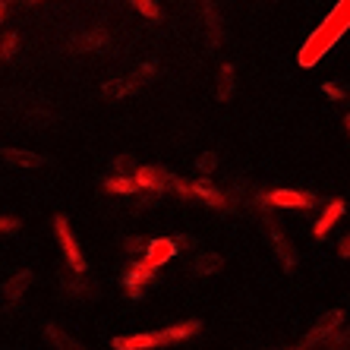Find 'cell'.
Listing matches in <instances>:
<instances>
[{
    "label": "cell",
    "mask_w": 350,
    "mask_h": 350,
    "mask_svg": "<svg viewBox=\"0 0 350 350\" xmlns=\"http://www.w3.org/2000/svg\"><path fill=\"white\" fill-rule=\"evenodd\" d=\"M350 29V0H338L334 3V10L325 16V23L319 25L316 32L306 38V44L300 48V54H297V64L303 66V70H310V66H316L319 60L325 57L328 51L341 41V35Z\"/></svg>",
    "instance_id": "1"
},
{
    "label": "cell",
    "mask_w": 350,
    "mask_h": 350,
    "mask_svg": "<svg viewBox=\"0 0 350 350\" xmlns=\"http://www.w3.org/2000/svg\"><path fill=\"white\" fill-rule=\"evenodd\" d=\"M256 202L265 208H297L306 212L312 205H319L316 193H303V189H271V193H256Z\"/></svg>",
    "instance_id": "2"
},
{
    "label": "cell",
    "mask_w": 350,
    "mask_h": 350,
    "mask_svg": "<svg viewBox=\"0 0 350 350\" xmlns=\"http://www.w3.org/2000/svg\"><path fill=\"white\" fill-rule=\"evenodd\" d=\"M341 325H344V310H328V312H322V316L312 322V328L306 332V338L300 341V347H297V350H319V347H328L332 334L338 332Z\"/></svg>",
    "instance_id": "3"
},
{
    "label": "cell",
    "mask_w": 350,
    "mask_h": 350,
    "mask_svg": "<svg viewBox=\"0 0 350 350\" xmlns=\"http://www.w3.org/2000/svg\"><path fill=\"white\" fill-rule=\"evenodd\" d=\"M54 234H57V240H60V250H64V259H66V265H70V271H73V275H85L89 265H85V256H82L73 230H70V218H66V215H54Z\"/></svg>",
    "instance_id": "4"
},
{
    "label": "cell",
    "mask_w": 350,
    "mask_h": 350,
    "mask_svg": "<svg viewBox=\"0 0 350 350\" xmlns=\"http://www.w3.org/2000/svg\"><path fill=\"white\" fill-rule=\"evenodd\" d=\"M120 281H123V291H126L130 300H142V297H146V287L152 284V281H158V269L155 265H148L146 259L130 262V265L123 269Z\"/></svg>",
    "instance_id": "5"
},
{
    "label": "cell",
    "mask_w": 350,
    "mask_h": 350,
    "mask_svg": "<svg viewBox=\"0 0 350 350\" xmlns=\"http://www.w3.org/2000/svg\"><path fill=\"white\" fill-rule=\"evenodd\" d=\"M133 180H136V187L142 189V193L164 196V193H167V189H171V180H174V174L167 171V167H152V164H146V167H136V174H133Z\"/></svg>",
    "instance_id": "6"
},
{
    "label": "cell",
    "mask_w": 350,
    "mask_h": 350,
    "mask_svg": "<svg viewBox=\"0 0 350 350\" xmlns=\"http://www.w3.org/2000/svg\"><path fill=\"white\" fill-rule=\"evenodd\" d=\"M114 350H158L161 347V338L158 332H139V334H117L111 341Z\"/></svg>",
    "instance_id": "7"
},
{
    "label": "cell",
    "mask_w": 350,
    "mask_h": 350,
    "mask_svg": "<svg viewBox=\"0 0 350 350\" xmlns=\"http://www.w3.org/2000/svg\"><path fill=\"white\" fill-rule=\"evenodd\" d=\"M189 199H199V202L212 205V208H228L230 199L224 193H221L218 187H212L208 180H193L189 183Z\"/></svg>",
    "instance_id": "8"
},
{
    "label": "cell",
    "mask_w": 350,
    "mask_h": 350,
    "mask_svg": "<svg viewBox=\"0 0 350 350\" xmlns=\"http://www.w3.org/2000/svg\"><path fill=\"white\" fill-rule=\"evenodd\" d=\"M0 158L10 164V167H16V171H38L44 158L35 155V152H25V148H13V146H3L0 148Z\"/></svg>",
    "instance_id": "9"
},
{
    "label": "cell",
    "mask_w": 350,
    "mask_h": 350,
    "mask_svg": "<svg viewBox=\"0 0 350 350\" xmlns=\"http://www.w3.org/2000/svg\"><path fill=\"white\" fill-rule=\"evenodd\" d=\"M174 253H177V246H174L171 237H155V240H148L146 243V262L148 265H155V269L167 265V262L174 259Z\"/></svg>",
    "instance_id": "10"
},
{
    "label": "cell",
    "mask_w": 350,
    "mask_h": 350,
    "mask_svg": "<svg viewBox=\"0 0 350 350\" xmlns=\"http://www.w3.org/2000/svg\"><path fill=\"white\" fill-rule=\"evenodd\" d=\"M202 332V322L199 319H187V322H177V325H167L158 332V338H161V347H167V344H177V341H187V338H196V334Z\"/></svg>",
    "instance_id": "11"
},
{
    "label": "cell",
    "mask_w": 350,
    "mask_h": 350,
    "mask_svg": "<svg viewBox=\"0 0 350 350\" xmlns=\"http://www.w3.org/2000/svg\"><path fill=\"white\" fill-rule=\"evenodd\" d=\"M199 10H202L205 19V32H208V48L218 51L221 48V13L215 0H199Z\"/></svg>",
    "instance_id": "12"
},
{
    "label": "cell",
    "mask_w": 350,
    "mask_h": 350,
    "mask_svg": "<svg viewBox=\"0 0 350 350\" xmlns=\"http://www.w3.org/2000/svg\"><path fill=\"white\" fill-rule=\"evenodd\" d=\"M344 212H347L344 199H332V202H328L325 208H322V215H319V221H316V228H312V234H316L319 240H322V237H325L328 230H332L334 224L341 221V215H344Z\"/></svg>",
    "instance_id": "13"
},
{
    "label": "cell",
    "mask_w": 350,
    "mask_h": 350,
    "mask_svg": "<svg viewBox=\"0 0 350 350\" xmlns=\"http://www.w3.org/2000/svg\"><path fill=\"white\" fill-rule=\"evenodd\" d=\"M35 281L32 271H16V275L10 278V281H3V287H0V297L7 303H19L25 297V291H29V284Z\"/></svg>",
    "instance_id": "14"
},
{
    "label": "cell",
    "mask_w": 350,
    "mask_h": 350,
    "mask_svg": "<svg viewBox=\"0 0 350 350\" xmlns=\"http://www.w3.org/2000/svg\"><path fill=\"white\" fill-rule=\"evenodd\" d=\"M271 243H275V253H278V259H281V265H284L287 271L297 269V262H300V256H297V250L291 246V240H287V237L281 234L278 228H271Z\"/></svg>",
    "instance_id": "15"
},
{
    "label": "cell",
    "mask_w": 350,
    "mask_h": 350,
    "mask_svg": "<svg viewBox=\"0 0 350 350\" xmlns=\"http://www.w3.org/2000/svg\"><path fill=\"white\" fill-rule=\"evenodd\" d=\"M107 44H111V35L98 25V29H89V32H82V35H76V41H73V48L76 51H105Z\"/></svg>",
    "instance_id": "16"
},
{
    "label": "cell",
    "mask_w": 350,
    "mask_h": 350,
    "mask_svg": "<svg viewBox=\"0 0 350 350\" xmlns=\"http://www.w3.org/2000/svg\"><path fill=\"white\" fill-rule=\"evenodd\" d=\"M44 338H48V344L54 350H89L82 341H76V338H70V334L64 332V328H57L54 322H48L44 325Z\"/></svg>",
    "instance_id": "17"
},
{
    "label": "cell",
    "mask_w": 350,
    "mask_h": 350,
    "mask_svg": "<svg viewBox=\"0 0 350 350\" xmlns=\"http://www.w3.org/2000/svg\"><path fill=\"white\" fill-rule=\"evenodd\" d=\"M142 89V82L136 79V76H123V79H111V82H105V98H111V101H120V98H126V95H133V92H139Z\"/></svg>",
    "instance_id": "18"
},
{
    "label": "cell",
    "mask_w": 350,
    "mask_h": 350,
    "mask_svg": "<svg viewBox=\"0 0 350 350\" xmlns=\"http://www.w3.org/2000/svg\"><path fill=\"white\" fill-rule=\"evenodd\" d=\"M64 293L70 300H92L95 297V284L85 281V275H73V278H64Z\"/></svg>",
    "instance_id": "19"
},
{
    "label": "cell",
    "mask_w": 350,
    "mask_h": 350,
    "mask_svg": "<svg viewBox=\"0 0 350 350\" xmlns=\"http://www.w3.org/2000/svg\"><path fill=\"white\" fill-rule=\"evenodd\" d=\"M221 265H224V259H221L218 253H208V250H205V253H199L193 259V265H189V269H193V275H199V278H208V275H218L221 271Z\"/></svg>",
    "instance_id": "20"
},
{
    "label": "cell",
    "mask_w": 350,
    "mask_h": 350,
    "mask_svg": "<svg viewBox=\"0 0 350 350\" xmlns=\"http://www.w3.org/2000/svg\"><path fill=\"white\" fill-rule=\"evenodd\" d=\"M234 89H237V70L230 64H224L218 73V101H230Z\"/></svg>",
    "instance_id": "21"
},
{
    "label": "cell",
    "mask_w": 350,
    "mask_h": 350,
    "mask_svg": "<svg viewBox=\"0 0 350 350\" xmlns=\"http://www.w3.org/2000/svg\"><path fill=\"white\" fill-rule=\"evenodd\" d=\"M105 189L107 193H117V196H139L142 189L136 187V180L133 177H107L105 180Z\"/></svg>",
    "instance_id": "22"
},
{
    "label": "cell",
    "mask_w": 350,
    "mask_h": 350,
    "mask_svg": "<svg viewBox=\"0 0 350 350\" xmlns=\"http://www.w3.org/2000/svg\"><path fill=\"white\" fill-rule=\"evenodd\" d=\"M136 158L133 155H117L114 161H111V171H114V177H133L136 174Z\"/></svg>",
    "instance_id": "23"
},
{
    "label": "cell",
    "mask_w": 350,
    "mask_h": 350,
    "mask_svg": "<svg viewBox=\"0 0 350 350\" xmlns=\"http://www.w3.org/2000/svg\"><path fill=\"white\" fill-rule=\"evenodd\" d=\"M16 51H19V35L16 32H7L3 38H0V60H10Z\"/></svg>",
    "instance_id": "24"
},
{
    "label": "cell",
    "mask_w": 350,
    "mask_h": 350,
    "mask_svg": "<svg viewBox=\"0 0 350 350\" xmlns=\"http://www.w3.org/2000/svg\"><path fill=\"white\" fill-rule=\"evenodd\" d=\"M215 167H218V155H215V152H202V155L196 158V171L202 174V177L215 174Z\"/></svg>",
    "instance_id": "25"
},
{
    "label": "cell",
    "mask_w": 350,
    "mask_h": 350,
    "mask_svg": "<svg viewBox=\"0 0 350 350\" xmlns=\"http://www.w3.org/2000/svg\"><path fill=\"white\" fill-rule=\"evenodd\" d=\"M332 350H347L350 347V325H341L338 332L332 334V341H328Z\"/></svg>",
    "instance_id": "26"
},
{
    "label": "cell",
    "mask_w": 350,
    "mask_h": 350,
    "mask_svg": "<svg viewBox=\"0 0 350 350\" xmlns=\"http://www.w3.org/2000/svg\"><path fill=\"white\" fill-rule=\"evenodd\" d=\"M130 3H133V7H136L146 19H158V16H161V10H158L155 0H130Z\"/></svg>",
    "instance_id": "27"
},
{
    "label": "cell",
    "mask_w": 350,
    "mask_h": 350,
    "mask_svg": "<svg viewBox=\"0 0 350 350\" xmlns=\"http://www.w3.org/2000/svg\"><path fill=\"white\" fill-rule=\"evenodd\" d=\"M322 92H325L332 101H344V98H347V89H344L341 82H325V85H322Z\"/></svg>",
    "instance_id": "28"
},
{
    "label": "cell",
    "mask_w": 350,
    "mask_h": 350,
    "mask_svg": "<svg viewBox=\"0 0 350 350\" xmlns=\"http://www.w3.org/2000/svg\"><path fill=\"white\" fill-rule=\"evenodd\" d=\"M146 243H148V240H142V237H126V240H123V250H126L130 256H136V253H142V250H146Z\"/></svg>",
    "instance_id": "29"
},
{
    "label": "cell",
    "mask_w": 350,
    "mask_h": 350,
    "mask_svg": "<svg viewBox=\"0 0 350 350\" xmlns=\"http://www.w3.org/2000/svg\"><path fill=\"white\" fill-rule=\"evenodd\" d=\"M174 240V246H177V250H193L196 246V237L193 234H177V237H171Z\"/></svg>",
    "instance_id": "30"
},
{
    "label": "cell",
    "mask_w": 350,
    "mask_h": 350,
    "mask_svg": "<svg viewBox=\"0 0 350 350\" xmlns=\"http://www.w3.org/2000/svg\"><path fill=\"white\" fill-rule=\"evenodd\" d=\"M13 230H19L16 218H0V234H13Z\"/></svg>",
    "instance_id": "31"
},
{
    "label": "cell",
    "mask_w": 350,
    "mask_h": 350,
    "mask_svg": "<svg viewBox=\"0 0 350 350\" xmlns=\"http://www.w3.org/2000/svg\"><path fill=\"white\" fill-rule=\"evenodd\" d=\"M338 253H341V259H350V234L344 237L341 243H338Z\"/></svg>",
    "instance_id": "32"
},
{
    "label": "cell",
    "mask_w": 350,
    "mask_h": 350,
    "mask_svg": "<svg viewBox=\"0 0 350 350\" xmlns=\"http://www.w3.org/2000/svg\"><path fill=\"white\" fill-rule=\"evenodd\" d=\"M7 19V0H0V23Z\"/></svg>",
    "instance_id": "33"
},
{
    "label": "cell",
    "mask_w": 350,
    "mask_h": 350,
    "mask_svg": "<svg viewBox=\"0 0 350 350\" xmlns=\"http://www.w3.org/2000/svg\"><path fill=\"white\" fill-rule=\"evenodd\" d=\"M344 126H347V133H350V114H347V117H344Z\"/></svg>",
    "instance_id": "34"
},
{
    "label": "cell",
    "mask_w": 350,
    "mask_h": 350,
    "mask_svg": "<svg viewBox=\"0 0 350 350\" xmlns=\"http://www.w3.org/2000/svg\"><path fill=\"white\" fill-rule=\"evenodd\" d=\"M25 3H29V7H32V3H41V0H25Z\"/></svg>",
    "instance_id": "35"
}]
</instances>
